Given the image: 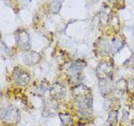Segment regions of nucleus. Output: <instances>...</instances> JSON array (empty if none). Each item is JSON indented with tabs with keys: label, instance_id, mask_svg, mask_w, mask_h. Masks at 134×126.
<instances>
[{
	"label": "nucleus",
	"instance_id": "39448f33",
	"mask_svg": "<svg viewBox=\"0 0 134 126\" xmlns=\"http://www.w3.org/2000/svg\"><path fill=\"white\" fill-rule=\"evenodd\" d=\"M16 41L17 44L20 48L23 50H28L30 46V37L27 31L25 30H19L16 33Z\"/></svg>",
	"mask_w": 134,
	"mask_h": 126
},
{
	"label": "nucleus",
	"instance_id": "1a4fd4ad",
	"mask_svg": "<svg viewBox=\"0 0 134 126\" xmlns=\"http://www.w3.org/2000/svg\"><path fill=\"white\" fill-rule=\"evenodd\" d=\"M24 61L27 65H35L40 61L41 56L35 51H27L23 56Z\"/></svg>",
	"mask_w": 134,
	"mask_h": 126
},
{
	"label": "nucleus",
	"instance_id": "0eeeda50",
	"mask_svg": "<svg viewBox=\"0 0 134 126\" xmlns=\"http://www.w3.org/2000/svg\"><path fill=\"white\" fill-rule=\"evenodd\" d=\"M99 87L100 91L103 96L109 94L114 87V84L112 82V77L99 79Z\"/></svg>",
	"mask_w": 134,
	"mask_h": 126
},
{
	"label": "nucleus",
	"instance_id": "f3484780",
	"mask_svg": "<svg viewBox=\"0 0 134 126\" xmlns=\"http://www.w3.org/2000/svg\"><path fill=\"white\" fill-rule=\"evenodd\" d=\"M117 119V112L116 111H111L110 113H109V116H108V122L109 124H111V122L114 124V122L116 121Z\"/></svg>",
	"mask_w": 134,
	"mask_h": 126
},
{
	"label": "nucleus",
	"instance_id": "f03ea898",
	"mask_svg": "<svg viewBox=\"0 0 134 126\" xmlns=\"http://www.w3.org/2000/svg\"><path fill=\"white\" fill-rule=\"evenodd\" d=\"M19 111L14 106H9L2 110L1 119L3 122L8 124L17 123L19 120Z\"/></svg>",
	"mask_w": 134,
	"mask_h": 126
},
{
	"label": "nucleus",
	"instance_id": "9d476101",
	"mask_svg": "<svg viewBox=\"0 0 134 126\" xmlns=\"http://www.w3.org/2000/svg\"><path fill=\"white\" fill-rule=\"evenodd\" d=\"M50 94L54 98H61L65 95V88L62 84L56 82L50 87Z\"/></svg>",
	"mask_w": 134,
	"mask_h": 126
},
{
	"label": "nucleus",
	"instance_id": "6ab92c4d",
	"mask_svg": "<svg viewBox=\"0 0 134 126\" xmlns=\"http://www.w3.org/2000/svg\"><path fill=\"white\" fill-rule=\"evenodd\" d=\"M111 3H112L113 4H115V5H116V4L118 3H121V2L122 1V0H109Z\"/></svg>",
	"mask_w": 134,
	"mask_h": 126
},
{
	"label": "nucleus",
	"instance_id": "20e7f679",
	"mask_svg": "<svg viewBox=\"0 0 134 126\" xmlns=\"http://www.w3.org/2000/svg\"><path fill=\"white\" fill-rule=\"evenodd\" d=\"M85 66H86V62L83 60H76V61L70 62V64L67 66L66 69L70 76H72L73 77L76 78V77H79L80 73H81L82 70L85 68Z\"/></svg>",
	"mask_w": 134,
	"mask_h": 126
},
{
	"label": "nucleus",
	"instance_id": "f257e3e1",
	"mask_svg": "<svg viewBox=\"0 0 134 126\" xmlns=\"http://www.w3.org/2000/svg\"><path fill=\"white\" fill-rule=\"evenodd\" d=\"M90 94V90L83 85L75 87L73 90V95L76 102L77 108L81 114L87 115L91 110L92 98Z\"/></svg>",
	"mask_w": 134,
	"mask_h": 126
},
{
	"label": "nucleus",
	"instance_id": "423d86ee",
	"mask_svg": "<svg viewBox=\"0 0 134 126\" xmlns=\"http://www.w3.org/2000/svg\"><path fill=\"white\" fill-rule=\"evenodd\" d=\"M14 78L19 86H26L29 82L30 77L28 72L20 68H15L14 71Z\"/></svg>",
	"mask_w": 134,
	"mask_h": 126
},
{
	"label": "nucleus",
	"instance_id": "7ed1b4c3",
	"mask_svg": "<svg viewBox=\"0 0 134 126\" xmlns=\"http://www.w3.org/2000/svg\"><path fill=\"white\" fill-rule=\"evenodd\" d=\"M113 65L109 61H102L97 66L96 76L99 79H103L112 77Z\"/></svg>",
	"mask_w": 134,
	"mask_h": 126
},
{
	"label": "nucleus",
	"instance_id": "2eb2a0df",
	"mask_svg": "<svg viewBox=\"0 0 134 126\" xmlns=\"http://www.w3.org/2000/svg\"><path fill=\"white\" fill-rule=\"evenodd\" d=\"M60 118L61 119L63 126H70L73 123L71 116H70L69 114H66V113H60Z\"/></svg>",
	"mask_w": 134,
	"mask_h": 126
},
{
	"label": "nucleus",
	"instance_id": "6e6552de",
	"mask_svg": "<svg viewBox=\"0 0 134 126\" xmlns=\"http://www.w3.org/2000/svg\"><path fill=\"white\" fill-rule=\"evenodd\" d=\"M96 50L100 54L107 55L109 52H111V43L107 39L100 38L96 43Z\"/></svg>",
	"mask_w": 134,
	"mask_h": 126
},
{
	"label": "nucleus",
	"instance_id": "dca6fc26",
	"mask_svg": "<svg viewBox=\"0 0 134 126\" xmlns=\"http://www.w3.org/2000/svg\"><path fill=\"white\" fill-rule=\"evenodd\" d=\"M127 90L129 93L134 94V78L129 80L127 83Z\"/></svg>",
	"mask_w": 134,
	"mask_h": 126
},
{
	"label": "nucleus",
	"instance_id": "ddd939ff",
	"mask_svg": "<svg viewBox=\"0 0 134 126\" xmlns=\"http://www.w3.org/2000/svg\"><path fill=\"white\" fill-rule=\"evenodd\" d=\"M63 2H64V0H52L49 7L54 14H58L60 12Z\"/></svg>",
	"mask_w": 134,
	"mask_h": 126
},
{
	"label": "nucleus",
	"instance_id": "a211bd4d",
	"mask_svg": "<svg viewBox=\"0 0 134 126\" xmlns=\"http://www.w3.org/2000/svg\"><path fill=\"white\" fill-rule=\"evenodd\" d=\"M124 65H126L128 67H134V54L128 59V60H127V61L125 62Z\"/></svg>",
	"mask_w": 134,
	"mask_h": 126
},
{
	"label": "nucleus",
	"instance_id": "f8f14e48",
	"mask_svg": "<svg viewBox=\"0 0 134 126\" xmlns=\"http://www.w3.org/2000/svg\"><path fill=\"white\" fill-rule=\"evenodd\" d=\"M58 107V104L56 103V102L54 100H49V102L47 103V105L45 106V110L46 113L48 114H54L55 111L57 110V108Z\"/></svg>",
	"mask_w": 134,
	"mask_h": 126
},
{
	"label": "nucleus",
	"instance_id": "4468645a",
	"mask_svg": "<svg viewBox=\"0 0 134 126\" xmlns=\"http://www.w3.org/2000/svg\"><path fill=\"white\" fill-rule=\"evenodd\" d=\"M110 12L107 11V8L103 9L100 14V22L102 24L106 25L110 20Z\"/></svg>",
	"mask_w": 134,
	"mask_h": 126
},
{
	"label": "nucleus",
	"instance_id": "9b49d317",
	"mask_svg": "<svg viewBox=\"0 0 134 126\" xmlns=\"http://www.w3.org/2000/svg\"><path fill=\"white\" fill-rule=\"evenodd\" d=\"M124 40H122L119 37H115L113 38L111 41V53L116 54L121 50V48L124 45Z\"/></svg>",
	"mask_w": 134,
	"mask_h": 126
}]
</instances>
